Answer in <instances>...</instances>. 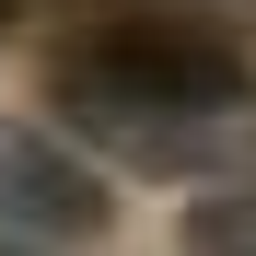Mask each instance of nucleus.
I'll use <instances>...</instances> for the list:
<instances>
[{"mask_svg": "<svg viewBox=\"0 0 256 256\" xmlns=\"http://www.w3.org/2000/svg\"><path fill=\"white\" fill-rule=\"evenodd\" d=\"M0 256H35V244H12V233H0Z\"/></svg>", "mask_w": 256, "mask_h": 256, "instance_id": "nucleus-4", "label": "nucleus"}, {"mask_svg": "<svg viewBox=\"0 0 256 256\" xmlns=\"http://www.w3.org/2000/svg\"><path fill=\"white\" fill-rule=\"evenodd\" d=\"M186 244H198V256H256V186L198 198V210H186Z\"/></svg>", "mask_w": 256, "mask_h": 256, "instance_id": "nucleus-3", "label": "nucleus"}, {"mask_svg": "<svg viewBox=\"0 0 256 256\" xmlns=\"http://www.w3.org/2000/svg\"><path fill=\"white\" fill-rule=\"evenodd\" d=\"M58 94L186 128V116H244L256 105V58L233 35H198V24H94V35H70Z\"/></svg>", "mask_w": 256, "mask_h": 256, "instance_id": "nucleus-1", "label": "nucleus"}, {"mask_svg": "<svg viewBox=\"0 0 256 256\" xmlns=\"http://www.w3.org/2000/svg\"><path fill=\"white\" fill-rule=\"evenodd\" d=\"M105 175L82 163L70 140H47L35 116H0V233H35V244H82L105 233Z\"/></svg>", "mask_w": 256, "mask_h": 256, "instance_id": "nucleus-2", "label": "nucleus"}]
</instances>
